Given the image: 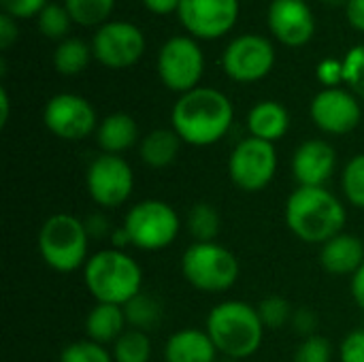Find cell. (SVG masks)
I'll return each instance as SVG.
<instances>
[{
    "label": "cell",
    "mask_w": 364,
    "mask_h": 362,
    "mask_svg": "<svg viewBox=\"0 0 364 362\" xmlns=\"http://www.w3.org/2000/svg\"><path fill=\"white\" fill-rule=\"evenodd\" d=\"M273 36L288 47H303L316 32V19L305 0H273L267 13Z\"/></svg>",
    "instance_id": "2e32d148"
},
{
    "label": "cell",
    "mask_w": 364,
    "mask_h": 362,
    "mask_svg": "<svg viewBox=\"0 0 364 362\" xmlns=\"http://www.w3.org/2000/svg\"><path fill=\"white\" fill-rule=\"evenodd\" d=\"M122 226L134 247L143 252H158L177 239L181 222L168 203L147 198L128 209Z\"/></svg>",
    "instance_id": "52a82bcc"
},
{
    "label": "cell",
    "mask_w": 364,
    "mask_h": 362,
    "mask_svg": "<svg viewBox=\"0 0 364 362\" xmlns=\"http://www.w3.org/2000/svg\"><path fill=\"white\" fill-rule=\"evenodd\" d=\"M286 224L305 243L324 245L343 233L346 207L326 188L299 186L286 201Z\"/></svg>",
    "instance_id": "7a4b0ae2"
},
{
    "label": "cell",
    "mask_w": 364,
    "mask_h": 362,
    "mask_svg": "<svg viewBox=\"0 0 364 362\" xmlns=\"http://www.w3.org/2000/svg\"><path fill=\"white\" fill-rule=\"evenodd\" d=\"M324 2H328V4H341V2H346L348 4V0H324Z\"/></svg>",
    "instance_id": "f6af8a7d"
},
{
    "label": "cell",
    "mask_w": 364,
    "mask_h": 362,
    "mask_svg": "<svg viewBox=\"0 0 364 362\" xmlns=\"http://www.w3.org/2000/svg\"><path fill=\"white\" fill-rule=\"evenodd\" d=\"M181 273L186 282L209 294L230 290L241 273L239 258L220 243H192L181 256Z\"/></svg>",
    "instance_id": "8992f818"
},
{
    "label": "cell",
    "mask_w": 364,
    "mask_h": 362,
    "mask_svg": "<svg viewBox=\"0 0 364 362\" xmlns=\"http://www.w3.org/2000/svg\"><path fill=\"white\" fill-rule=\"evenodd\" d=\"M83 282L96 303L124 307L141 292L143 273L134 258L117 247H111L87 258L83 267Z\"/></svg>",
    "instance_id": "277c9868"
},
{
    "label": "cell",
    "mask_w": 364,
    "mask_h": 362,
    "mask_svg": "<svg viewBox=\"0 0 364 362\" xmlns=\"http://www.w3.org/2000/svg\"><path fill=\"white\" fill-rule=\"evenodd\" d=\"M256 309L264 329H271V331L284 329L288 322H292V314H294L292 305L284 297H267L260 301Z\"/></svg>",
    "instance_id": "4dcf8cb0"
},
{
    "label": "cell",
    "mask_w": 364,
    "mask_h": 362,
    "mask_svg": "<svg viewBox=\"0 0 364 362\" xmlns=\"http://www.w3.org/2000/svg\"><path fill=\"white\" fill-rule=\"evenodd\" d=\"M70 19L79 26H102L107 23L115 0H64Z\"/></svg>",
    "instance_id": "83f0119b"
},
{
    "label": "cell",
    "mask_w": 364,
    "mask_h": 362,
    "mask_svg": "<svg viewBox=\"0 0 364 362\" xmlns=\"http://www.w3.org/2000/svg\"><path fill=\"white\" fill-rule=\"evenodd\" d=\"M275 64V47L267 36L243 34L224 49V73L237 83H254L264 79Z\"/></svg>",
    "instance_id": "8fae6325"
},
{
    "label": "cell",
    "mask_w": 364,
    "mask_h": 362,
    "mask_svg": "<svg viewBox=\"0 0 364 362\" xmlns=\"http://www.w3.org/2000/svg\"><path fill=\"white\" fill-rule=\"evenodd\" d=\"M346 15L352 28L364 32V0H348L346 4Z\"/></svg>",
    "instance_id": "60d3db41"
},
{
    "label": "cell",
    "mask_w": 364,
    "mask_h": 362,
    "mask_svg": "<svg viewBox=\"0 0 364 362\" xmlns=\"http://www.w3.org/2000/svg\"><path fill=\"white\" fill-rule=\"evenodd\" d=\"M92 55H94L92 45H87L85 41H81L77 36H68V38L60 41V45L55 47L53 66L60 75L73 77V75H79L81 70H85Z\"/></svg>",
    "instance_id": "d4e9b609"
},
{
    "label": "cell",
    "mask_w": 364,
    "mask_h": 362,
    "mask_svg": "<svg viewBox=\"0 0 364 362\" xmlns=\"http://www.w3.org/2000/svg\"><path fill=\"white\" fill-rule=\"evenodd\" d=\"M2 13L11 15L13 19H30L38 17V13L47 6V0H0Z\"/></svg>",
    "instance_id": "e575fe53"
},
{
    "label": "cell",
    "mask_w": 364,
    "mask_h": 362,
    "mask_svg": "<svg viewBox=\"0 0 364 362\" xmlns=\"http://www.w3.org/2000/svg\"><path fill=\"white\" fill-rule=\"evenodd\" d=\"M113 362H149L151 358V341L147 333L128 329L111 350Z\"/></svg>",
    "instance_id": "4316f807"
},
{
    "label": "cell",
    "mask_w": 364,
    "mask_h": 362,
    "mask_svg": "<svg viewBox=\"0 0 364 362\" xmlns=\"http://www.w3.org/2000/svg\"><path fill=\"white\" fill-rule=\"evenodd\" d=\"M205 73V53L200 45L190 36L168 38L158 53L160 81L177 94L198 87Z\"/></svg>",
    "instance_id": "ba28073f"
},
{
    "label": "cell",
    "mask_w": 364,
    "mask_h": 362,
    "mask_svg": "<svg viewBox=\"0 0 364 362\" xmlns=\"http://www.w3.org/2000/svg\"><path fill=\"white\" fill-rule=\"evenodd\" d=\"M235 117L232 102L215 87H194L177 98L171 124L179 139L194 147L218 143L230 128Z\"/></svg>",
    "instance_id": "6da1fadb"
},
{
    "label": "cell",
    "mask_w": 364,
    "mask_h": 362,
    "mask_svg": "<svg viewBox=\"0 0 364 362\" xmlns=\"http://www.w3.org/2000/svg\"><path fill=\"white\" fill-rule=\"evenodd\" d=\"M60 362H113V356L105 346L92 339H81L68 344L62 350Z\"/></svg>",
    "instance_id": "1f68e13d"
},
{
    "label": "cell",
    "mask_w": 364,
    "mask_h": 362,
    "mask_svg": "<svg viewBox=\"0 0 364 362\" xmlns=\"http://www.w3.org/2000/svg\"><path fill=\"white\" fill-rule=\"evenodd\" d=\"M38 30L43 36L47 38H62L66 36L68 28H70V15L66 11L64 4H55V2H47V6L38 13Z\"/></svg>",
    "instance_id": "f546056e"
},
{
    "label": "cell",
    "mask_w": 364,
    "mask_h": 362,
    "mask_svg": "<svg viewBox=\"0 0 364 362\" xmlns=\"http://www.w3.org/2000/svg\"><path fill=\"white\" fill-rule=\"evenodd\" d=\"M343 83L350 92L364 100V45L350 49L343 58Z\"/></svg>",
    "instance_id": "d6a6232c"
},
{
    "label": "cell",
    "mask_w": 364,
    "mask_h": 362,
    "mask_svg": "<svg viewBox=\"0 0 364 362\" xmlns=\"http://www.w3.org/2000/svg\"><path fill=\"white\" fill-rule=\"evenodd\" d=\"M311 119L326 134H348L363 117L358 98L343 87H324L311 100Z\"/></svg>",
    "instance_id": "9a60e30c"
},
{
    "label": "cell",
    "mask_w": 364,
    "mask_h": 362,
    "mask_svg": "<svg viewBox=\"0 0 364 362\" xmlns=\"http://www.w3.org/2000/svg\"><path fill=\"white\" fill-rule=\"evenodd\" d=\"M90 235L83 220L70 213L47 218L38 233V252L43 262L58 273H73L87 262Z\"/></svg>",
    "instance_id": "5b68a950"
},
{
    "label": "cell",
    "mask_w": 364,
    "mask_h": 362,
    "mask_svg": "<svg viewBox=\"0 0 364 362\" xmlns=\"http://www.w3.org/2000/svg\"><path fill=\"white\" fill-rule=\"evenodd\" d=\"M333 348L331 341L322 335H311L303 339V344L294 352V362H331Z\"/></svg>",
    "instance_id": "836d02e7"
},
{
    "label": "cell",
    "mask_w": 364,
    "mask_h": 362,
    "mask_svg": "<svg viewBox=\"0 0 364 362\" xmlns=\"http://www.w3.org/2000/svg\"><path fill=\"white\" fill-rule=\"evenodd\" d=\"M145 51V36L141 28L130 21H107L92 38L94 58L113 70L134 66Z\"/></svg>",
    "instance_id": "7c38bea8"
},
{
    "label": "cell",
    "mask_w": 364,
    "mask_h": 362,
    "mask_svg": "<svg viewBox=\"0 0 364 362\" xmlns=\"http://www.w3.org/2000/svg\"><path fill=\"white\" fill-rule=\"evenodd\" d=\"M290 128V113L282 102L275 100H262L256 107H252L247 115V130L250 137L275 143L279 141Z\"/></svg>",
    "instance_id": "ffe728a7"
},
{
    "label": "cell",
    "mask_w": 364,
    "mask_h": 362,
    "mask_svg": "<svg viewBox=\"0 0 364 362\" xmlns=\"http://www.w3.org/2000/svg\"><path fill=\"white\" fill-rule=\"evenodd\" d=\"M43 122L51 134L64 141H81L98 128L94 107L85 98L66 92L47 100Z\"/></svg>",
    "instance_id": "4fadbf2b"
},
{
    "label": "cell",
    "mask_w": 364,
    "mask_h": 362,
    "mask_svg": "<svg viewBox=\"0 0 364 362\" xmlns=\"http://www.w3.org/2000/svg\"><path fill=\"white\" fill-rule=\"evenodd\" d=\"M318 79L326 85V87H337L343 81V60H322L318 66Z\"/></svg>",
    "instance_id": "8d00e7d4"
},
{
    "label": "cell",
    "mask_w": 364,
    "mask_h": 362,
    "mask_svg": "<svg viewBox=\"0 0 364 362\" xmlns=\"http://www.w3.org/2000/svg\"><path fill=\"white\" fill-rule=\"evenodd\" d=\"M218 362H241V361H232V358H218Z\"/></svg>",
    "instance_id": "bcb514c9"
},
{
    "label": "cell",
    "mask_w": 364,
    "mask_h": 362,
    "mask_svg": "<svg viewBox=\"0 0 364 362\" xmlns=\"http://www.w3.org/2000/svg\"><path fill=\"white\" fill-rule=\"evenodd\" d=\"M11 115V100H9V92L6 87H0V126L4 128Z\"/></svg>",
    "instance_id": "ee69618b"
},
{
    "label": "cell",
    "mask_w": 364,
    "mask_h": 362,
    "mask_svg": "<svg viewBox=\"0 0 364 362\" xmlns=\"http://www.w3.org/2000/svg\"><path fill=\"white\" fill-rule=\"evenodd\" d=\"M179 145H181V139L173 128L171 130L158 128V130H151L147 137H143V141L139 145V154L147 166L166 169L179 156Z\"/></svg>",
    "instance_id": "603a6c76"
},
{
    "label": "cell",
    "mask_w": 364,
    "mask_h": 362,
    "mask_svg": "<svg viewBox=\"0 0 364 362\" xmlns=\"http://www.w3.org/2000/svg\"><path fill=\"white\" fill-rule=\"evenodd\" d=\"M177 15L192 36L213 41L235 28L239 0H181Z\"/></svg>",
    "instance_id": "5bb4252c"
},
{
    "label": "cell",
    "mask_w": 364,
    "mask_h": 362,
    "mask_svg": "<svg viewBox=\"0 0 364 362\" xmlns=\"http://www.w3.org/2000/svg\"><path fill=\"white\" fill-rule=\"evenodd\" d=\"M341 362H364V331H352L343 339Z\"/></svg>",
    "instance_id": "d590c367"
},
{
    "label": "cell",
    "mask_w": 364,
    "mask_h": 362,
    "mask_svg": "<svg viewBox=\"0 0 364 362\" xmlns=\"http://www.w3.org/2000/svg\"><path fill=\"white\" fill-rule=\"evenodd\" d=\"M205 331L222 358L243 361L260 350L267 329L250 303L224 301L209 312Z\"/></svg>",
    "instance_id": "3957f363"
},
{
    "label": "cell",
    "mask_w": 364,
    "mask_h": 362,
    "mask_svg": "<svg viewBox=\"0 0 364 362\" xmlns=\"http://www.w3.org/2000/svg\"><path fill=\"white\" fill-rule=\"evenodd\" d=\"M145 4L147 11L156 13V15H168V13H177L181 0H141Z\"/></svg>",
    "instance_id": "b9f144b4"
},
{
    "label": "cell",
    "mask_w": 364,
    "mask_h": 362,
    "mask_svg": "<svg viewBox=\"0 0 364 362\" xmlns=\"http://www.w3.org/2000/svg\"><path fill=\"white\" fill-rule=\"evenodd\" d=\"M320 265L331 275H354L364 265V243L354 235L341 233L322 245Z\"/></svg>",
    "instance_id": "ac0fdd59"
},
{
    "label": "cell",
    "mask_w": 364,
    "mask_h": 362,
    "mask_svg": "<svg viewBox=\"0 0 364 362\" xmlns=\"http://www.w3.org/2000/svg\"><path fill=\"white\" fill-rule=\"evenodd\" d=\"M128 331L124 307L109 305V303H96L94 309L85 318V333L87 339L100 344V346H113L124 333Z\"/></svg>",
    "instance_id": "7402d4cb"
},
{
    "label": "cell",
    "mask_w": 364,
    "mask_h": 362,
    "mask_svg": "<svg viewBox=\"0 0 364 362\" xmlns=\"http://www.w3.org/2000/svg\"><path fill=\"white\" fill-rule=\"evenodd\" d=\"M139 139V126L128 113H111L96 128V143L102 154L119 156L128 151Z\"/></svg>",
    "instance_id": "44dd1931"
},
{
    "label": "cell",
    "mask_w": 364,
    "mask_h": 362,
    "mask_svg": "<svg viewBox=\"0 0 364 362\" xmlns=\"http://www.w3.org/2000/svg\"><path fill=\"white\" fill-rule=\"evenodd\" d=\"M126 322L130 329L141 333H151L162 324V305L156 297H149L145 292H139L134 299H130L124 305Z\"/></svg>",
    "instance_id": "cb8c5ba5"
},
{
    "label": "cell",
    "mask_w": 364,
    "mask_h": 362,
    "mask_svg": "<svg viewBox=\"0 0 364 362\" xmlns=\"http://www.w3.org/2000/svg\"><path fill=\"white\" fill-rule=\"evenodd\" d=\"M188 230L194 243H213L222 230V218L209 203H196L188 213Z\"/></svg>",
    "instance_id": "484cf974"
},
{
    "label": "cell",
    "mask_w": 364,
    "mask_h": 362,
    "mask_svg": "<svg viewBox=\"0 0 364 362\" xmlns=\"http://www.w3.org/2000/svg\"><path fill=\"white\" fill-rule=\"evenodd\" d=\"M83 224H85V230H87L90 239H100V237L109 235V230H111V224L102 213H92L90 218L83 220Z\"/></svg>",
    "instance_id": "ab89813d"
},
{
    "label": "cell",
    "mask_w": 364,
    "mask_h": 362,
    "mask_svg": "<svg viewBox=\"0 0 364 362\" xmlns=\"http://www.w3.org/2000/svg\"><path fill=\"white\" fill-rule=\"evenodd\" d=\"M341 186H343L346 198L354 207L364 209V154L354 156L346 164L343 175H341Z\"/></svg>",
    "instance_id": "f1b7e54d"
},
{
    "label": "cell",
    "mask_w": 364,
    "mask_h": 362,
    "mask_svg": "<svg viewBox=\"0 0 364 362\" xmlns=\"http://www.w3.org/2000/svg\"><path fill=\"white\" fill-rule=\"evenodd\" d=\"M19 36L17 30V19H13L11 15L2 13L0 15V49H9Z\"/></svg>",
    "instance_id": "f35d334b"
},
{
    "label": "cell",
    "mask_w": 364,
    "mask_h": 362,
    "mask_svg": "<svg viewBox=\"0 0 364 362\" xmlns=\"http://www.w3.org/2000/svg\"><path fill=\"white\" fill-rule=\"evenodd\" d=\"M277 171V151L275 145L256 137L239 141L228 158L230 181L243 192L264 190Z\"/></svg>",
    "instance_id": "9c48e42d"
},
{
    "label": "cell",
    "mask_w": 364,
    "mask_h": 362,
    "mask_svg": "<svg viewBox=\"0 0 364 362\" xmlns=\"http://www.w3.org/2000/svg\"><path fill=\"white\" fill-rule=\"evenodd\" d=\"M337 166V154L331 143L322 139H309L301 143L292 156V173L299 186L324 188Z\"/></svg>",
    "instance_id": "e0dca14e"
},
{
    "label": "cell",
    "mask_w": 364,
    "mask_h": 362,
    "mask_svg": "<svg viewBox=\"0 0 364 362\" xmlns=\"http://www.w3.org/2000/svg\"><path fill=\"white\" fill-rule=\"evenodd\" d=\"M352 297H354V301L360 305L364 309V265L352 275Z\"/></svg>",
    "instance_id": "7bdbcfd3"
},
{
    "label": "cell",
    "mask_w": 364,
    "mask_h": 362,
    "mask_svg": "<svg viewBox=\"0 0 364 362\" xmlns=\"http://www.w3.org/2000/svg\"><path fill=\"white\" fill-rule=\"evenodd\" d=\"M164 362H218V350L207 331L183 329L168 337Z\"/></svg>",
    "instance_id": "d6986e66"
},
{
    "label": "cell",
    "mask_w": 364,
    "mask_h": 362,
    "mask_svg": "<svg viewBox=\"0 0 364 362\" xmlns=\"http://www.w3.org/2000/svg\"><path fill=\"white\" fill-rule=\"evenodd\" d=\"M292 326L299 335H303V339L316 335V329H318V316L314 309L309 307H301L292 314Z\"/></svg>",
    "instance_id": "74e56055"
},
{
    "label": "cell",
    "mask_w": 364,
    "mask_h": 362,
    "mask_svg": "<svg viewBox=\"0 0 364 362\" xmlns=\"http://www.w3.org/2000/svg\"><path fill=\"white\" fill-rule=\"evenodd\" d=\"M85 186L96 205L113 209L130 198L134 188V173L122 156L100 154L87 166Z\"/></svg>",
    "instance_id": "30bf717a"
}]
</instances>
